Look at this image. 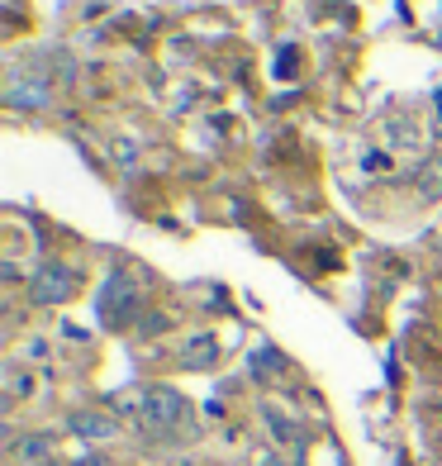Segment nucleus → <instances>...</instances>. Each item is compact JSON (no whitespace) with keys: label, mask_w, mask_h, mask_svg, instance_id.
Here are the masks:
<instances>
[{"label":"nucleus","mask_w":442,"mask_h":466,"mask_svg":"<svg viewBox=\"0 0 442 466\" xmlns=\"http://www.w3.org/2000/svg\"><path fill=\"white\" fill-rule=\"evenodd\" d=\"M138 419H143V429H153V433H176V429H186V419H191V405H186V395H176L172 386H147L138 395Z\"/></svg>","instance_id":"obj_1"},{"label":"nucleus","mask_w":442,"mask_h":466,"mask_svg":"<svg viewBox=\"0 0 442 466\" xmlns=\"http://www.w3.org/2000/svg\"><path fill=\"white\" fill-rule=\"evenodd\" d=\"M95 309H100V324H110V329H124V324H129L134 314H138V290L129 286V277H119V271H115V277L105 281Z\"/></svg>","instance_id":"obj_2"},{"label":"nucleus","mask_w":442,"mask_h":466,"mask_svg":"<svg viewBox=\"0 0 442 466\" xmlns=\"http://www.w3.org/2000/svg\"><path fill=\"white\" fill-rule=\"evenodd\" d=\"M76 290V271L67 262H44L29 277V295H34V305H62L67 295Z\"/></svg>","instance_id":"obj_3"},{"label":"nucleus","mask_w":442,"mask_h":466,"mask_svg":"<svg viewBox=\"0 0 442 466\" xmlns=\"http://www.w3.org/2000/svg\"><path fill=\"white\" fill-rule=\"evenodd\" d=\"M67 423H72V433H76V438H91V442L115 438V419H110V414H91V410H81V414H72Z\"/></svg>","instance_id":"obj_4"},{"label":"nucleus","mask_w":442,"mask_h":466,"mask_svg":"<svg viewBox=\"0 0 442 466\" xmlns=\"http://www.w3.org/2000/svg\"><path fill=\"white\" fill-rule=\"evenodd\" d=\"M215 362H219V343L209 333H196L181 352V367H215Z\"/></svg>","instance_id":"obj_5"},{"label":"nucleus","mask_w":442,"mask_h":466,"mask_svg":"<svg viewBox=\"0 0 442 466\" xmlns=\"http://www.w3.org/2000/svg\"><path fill=\"white\" fill-rule=\"evenodd\" d=\"M15 457L19 461H34V457H48V438H25V442H15Z\"/></svg>","instance_id":"obj_6"},{"label":"nucleus","mask_w":442,"mask_h":466,"mask_svg":"<svg viewBox=\"0 0 442 466\" xmlns=\"http://www.w3.org/2000/svg\"><path fill=\"white\" fill-rule=\"evenodd\" d=\"M266 423L276 429V438H281V442H300V433H295V423H290V419H281L276 410H266Z\"/></svg>","instance_id":"obj_7"},{"label":"nucleus","mask_w":442,"mask_h":466,"mask_svg":"<svg viewBox=\"0 0 442 466\" xmlns=\"http://www.w3.org/2000/svg\"><path fill=\"white\" fill-rule=\"evenodd\" d=\"M262 466H286V461H281L276 452H271V457H262Z\"/></svg>","instance_id":"obj_8"},{"label":"nucleus","mask_w":442,"mask_h":466,"mask_svg":"<svg viewBox=\"0 0 442 466\" xmlns=\"http://www.w3.org/2000/svg\"><path fill=\"white\" fill-rule=\"evenodd\" d=\"M186 466H191V461H186Z\"/></svg>","instance_id":"obj_9"}]
</instances>
